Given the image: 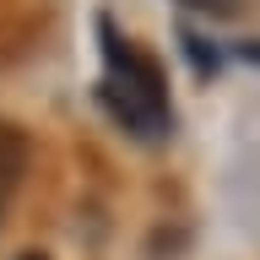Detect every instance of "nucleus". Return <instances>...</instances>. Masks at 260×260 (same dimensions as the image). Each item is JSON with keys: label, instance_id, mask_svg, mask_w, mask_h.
Returning <instances> with one entry per match:
<instances>
[{"label": "nucleus", "instance_id": "7ed1b4c3", "mask_svg": "<svg viewBox=\"0 0 260 260\" xmlns=\"http://www.w3.org/2000/svg\"><path fill=\"white\" fill-rule=\"evenodd\" d=\"M184 6H195V11H217V16L233 11V0H184Z\"/></svg>", "mask_w": 260, "mask_h": 260}, {"label": "nucleus", "instance_id": "f257e3e1", "mask_svg": "<svg viewBox=\"0 0 260 260\" xmlns=\"http://www.w3.org/2000/svg\"><path fill=\"white\" fill-rule=\"evenodd\" d=\"M103 103L125 130L136 136H162L174 125V109H168V81H162V65L152 54L130 44V38H114V27L103 22Z\"/></svg>", "mask_w": 260, "mask_h": 260}, {"label": "nucleus", "instance_id": "20e7f679", "mask_svg": "<svg viewBox=\"0 0 260 260\" xmlns=\"http://www.w3.org/2000/svg\"><path fill=\"white\" fill-rule=\"evenodd\" d=\"M16 260H49V255H38V249H27V255H16Z\"/></svg>", "mask_w": 260, "mask_h": 260}, {"label": "nucleus", "instance_id": "f03ea898", "mask_svg": "<svg viewBox=\"0 0 260 260\" xmlns=\"http://www.w3.org/2000/svg\"><path fill=\"white\" fill-rule=\"evenodd\" d=\"M27 157H32L27 136H22L16 125H6V119H0V206L16 195V184H22V174H27Z\"/></svg>", "mask_w": 260, "mask_h": 260}]
</instances>
